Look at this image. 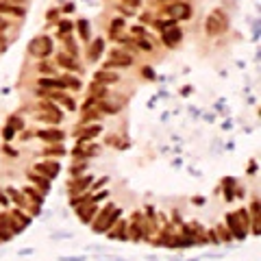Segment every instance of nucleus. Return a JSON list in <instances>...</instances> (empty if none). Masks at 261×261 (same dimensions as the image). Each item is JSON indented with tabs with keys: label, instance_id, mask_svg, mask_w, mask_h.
Wrapping results in <instances>:
<instances>
[{
	"label": "nucleus",
	"instance_id": "obj_1",
	"mask_svg": "<svg viewBox=\"0 0 261 261\" xmlns=\"http://www.w3.org/2000/svg\"><path fill=\"white\" fill-rule=\"evenodd\" d=\"M224 28H226V26H222V24H218V22H216V18H213V15H211V18H207V33H213V35H216V33H222Z\"/></svg>",
	"mask_w": 261,
	"mask_h": 261
},
{
	"label": "nucleus",
	"instance_id": "obj_2",
	"mask_svg": "<svg viewBox=\"0 0 261 261\" xmlns=\"http://www.w3.org/2000/svg\"><path fill=\"white\" fill-rule=\"evenodd\" d=\"M50 166V163H48ZM37 170H42V172H46L48 176H54V174L59 172V168H57V163H52L50 168H46V163H42V166H37Z\"/></svg>",
	"mask_w": 261,
	"mask_h": 261
},
{
	"label": "nucleus",
	"instance_id": "obj_3",
	"mask_svg": "<svg viewBox=\"0 0 261 261\" xmlns=\"http://www.w3.org/2000/svg\"><path fill=\"white\" fill-rule=\"evenodd\" d=\"M178 37H181V33H178V31H172L170 35H166V42H168V46H172V42H178Z\"/></svg>",
	"mask_w": 261,
	"mask_h": 261
},
{
	"label": "nucleus",
	"instance_id": "obj_4",
	"mask_svg": "<svg viewBox=\"0 0 261 261\" xmlns=\"http://www.w3.org/2000/svg\"><path fill=\"white\" fill-rule=\"evenodd\" d=\"M100 46H102V42L98 39V42H96V46H94V50H91V57H94V59L98 57V50H100Z\"/></svg>",
	"mask_w": 261,
	"mask_h": 261
},
{
	"label": "nucleus",
	"instance_id": "obj_5",
	"mask_svg": "<svg viewBox=\"0 0 261 261\" xmlns=\"http://www.w3.org/2000/svg\"><path fill=\"white\" fill-rule=\"evenodd\" d=\"M130 2H133V4H137V2H139V0H130Z\"/></svg>",
	"mask_w": 261,
	"mask_h": 261
}]
</instances>
